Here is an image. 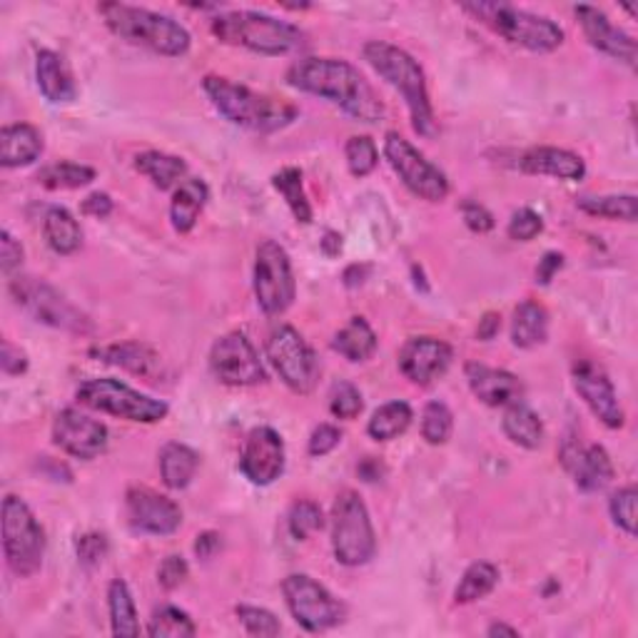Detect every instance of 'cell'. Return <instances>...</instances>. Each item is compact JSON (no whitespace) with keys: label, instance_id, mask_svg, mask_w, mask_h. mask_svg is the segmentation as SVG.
Segmentation results:
<instances>
[{"label":"cell","instance_id":"e0dca14e","mask_svg":"<svg viewBox=\"0 0 638 638\" xmlns=\"http://www.w3.org/2000/svg\"><path fill=\"white\" fill-rule=\"evenodd\" d=\"M125 512L133 531L152 533V537H170L183 524L180 506L170 496L148 487H133L127 491Z\"/></svg>","mask_w":638,"mask_h":638},{"label":"cell","instance_id":"836d02e7","mask_svg":"<svg viewBox=\"0 0 638 638\" xmlns=\"http://www.w3.org/2000/svg\"><path fill=\"white\" fill-rule=\"evenodd\" d=\"M332 349L349 361H367L377 352V334L365 317H352L334 334Z\"/></svg>","mask_w":638,"mask_h":638},{"label":"cell","instance_id":"91938a15","mask_svg":"<svg viewBox=\"0 0 638 638\" xmlns=\"http://www.w3.org/2000/svg\"><path fill=\"white\" fill-rule=\"evenodd\" d=\"M499 330H502V315L496 312H487L484 317L479 319V327H477V338L481 342H491L499 334Z\"/></svg>","mask_w":638,"mask_h":638},{"label":"cell","instance_id":"8d00e7d4","mask_svg":"<svg viewBox=\"0 0 638 638\" xmlns=\"http://www.w3.org/2000/svg\"><path fill=\"white\" fill-rule=\"evenodd\" d=\"M272 187L282 195V200L287 203L297 222H302V225L312 222V205L307 200L305 180H302L299 168H282L280 172H274Z\"/></svg>","mask_w":638,"mask_h":638},{"label":"cell","instance_id":"7c38bea8","mask_svg":"<svg viewBox=\"0 0 638 638\" xmlns=\"http://www.w3.org/2000/svg\"><path fill=\"white\" fill-rule=\"evenodd\" d=\"M282 593L292 618L309 634L330 631L347 616L344 603L307 574H290L282 581Z\"/></svg>","mask_w":638,"mask_h":638},{"label":"cell","instance_id":"4316f807","mask_svg":"<svg viewBox=\"0 0 638 638\" xmlns=\"http://www.w3.org/2000/svg\"><path fill=\"white\" fill-rule=\"evenodd\" d=\"M38 88L50 102H73L77 98L75 77L68 68L65 58L53 50H40L36 58Z\"/></svg>","mask_w":638,"mask_h":638},{"label":"cell","instance_id":"6f0895ef","mask_svg":"<svg viewBox=\"0 0 638 638\" xmlns=\"http://www.w3.org/2000/svg\"><path fill=\"white\" fill-rule=\"evenodd\" d=\"M562 267H564V255L562 253H547L537 265V282L539 284H551V280L556 278Z\"/></svg>","mask_w":638,"mask_h":638},{"label":"cell","instance_id":"f35d334b","mask_svg":"<svg viewBox=\"0 0 638 638\" xmlns=\"http://www.w3.org/2000/svg\"><path fill=\"white\" fill-rule=\"evenodd\" d=\"M576 207L593 218L636 222V195H584Z\"/></svg>","mask_w":638,"mask_h":638},{"label":"cell","instance_id":"f6af8a7d","mask_svg":"<svg viewBox=\"0 0 638 638\" xmlns=\"http://www.w3.org/2000/svg\"><path fill=\"white\" fill-rule=\"evenodd\" d=\"M235 614L240 618V624L245 626V631L249 636H262V638H272L280 636L282 624L280 618L272 614V611L260 609V606H247V603H240L235 609Z\"/></svg>","mask_w":638,"mask_h":638},{"label":"cell","instance_id":"277c9868","mask_svg":"<svg viewBox=\"0 0 638 638\" xmlns=\"http://www.w3.org/2000/svg\"><path fill=\"white\" fill-rule=\"evenodd\" d=\"M212 36L225 46L245 48L260 56H287L302 50L307 33L297 25L257 11H230L212 19Z\"/></svg>","mask_w":638,"mask_h":638},{"label":"cell","instance_id":"11a10c76","mask_svg":"<svg viewBox=\"0 0 638 638\" xmlns=\"http://www.w3.org/2000/svg\"><path fill=\"white\" fill-rule=\"evenodd\" d=\"M0 367L8 377H19L28 372V355L11 342H3V355H0Z\"/></svg>","mask_w":638,"mask_h":638},{"label":"cell","instance_id":"8fae6325","mask_svg":"<svg viewBox=\"0 0 638 638\" xmlns=\"http://www.w3.org/2000/svg\"><path fill=\"white\" fill-rule=\"evenodd\" d=\"M265 352L274 372L295 394H312L319 382V359L307 340L290 324H280L270 332Z\"/></svg>","mask_w":638,"mask_h":638},{"label":"cell","instance_id":"94428289","mask_svg":"<svg viewBox=\"0 0 638 638\" xmlns=\"http://www.w3.org/2000/svg\"><path fill=\"white\" fill-rule=\"evenodd\" d=\"M357 471L365 481H379V477H382V464H379L375 456H367V459L357 467Z\"/></svg>","mask_w":638,"mask_h":638},{"label":"cell","instance_id":"bcb514c9","mask_svg":"<svg viewBox=\"0 0 638 638\" xmlns=\"http://www.w3.org/2000/svg\"><path fill=\"white\" fill-rule=\"evenodd\" d=\"M361 409H365V400H361V392L352 382H344L340 379L338 384H332L330 390V412L338 419H357Z\"/></svg>","mask_w":638,"mask_h":638},{"label":"cell","instance_id":"3957f363","mask_svg":"<svg viewBox=\"0 0 638 638\" xmlns=\"http://www.w3.org/2000/svg\"><path fill=\"white\" fill-rule=\"evenodd\" d=\"M361 56L375 68L377 75H382L407 102L414 133H419L421 137H434L439 131L434 108L432 100H429L425 71H421L417 60L404 48H396L384 40H369L361 48Z\"/></svg>","mask_w":638,"mask_h":638},{"label":"cell","instance_id":"db71d44e","mask_svg":"<svg viewBox=\"0 0 638 638\" xmlns=\"http://www.w3.org/2000/svg\"><path fill=\"white\" fill-rule=\"evenodd\" d=\"M23 265V247L11 232H0V267L5 274H13Z\"/></svg>","mask_w":638,"mask_h":638},{"label":"cell","instance_id":"ab89813d","mask_svg":"<svg viewBox=\"0 0 638 638\" xmlns=\"http://www.w3.org/2000/svg\"><path fill=\"white\" fill-rule=\"evenodd\" d=\"M95 170L81 162H56L38 172V183L48 189H77L90 185Z\"/></svg>","mask_w":638,"mask_h":638},{"label":"cell","instance_id":"ffe728a7","mask_svg":"<svg viewBox=\"0 0 638 638\" xmlns=\"http://www.w3.org/2000/svg\"><path fill=\"white\" fill-rule=\"evenodd\" d=\"M454 352L437 338H412L400 352V369L412 384L429 387L452 367Z\"/></svg>","mask_w":638,"mask_h":638},{"label":"cell","instance_id":"d6986e66","mask_svg":"<svg viewBox=\"0 0 638 638\" xmlns=\"http://www.w3.org/2000/svg\"><path fill=\"white\" fill-rule=\"evenodd\" d=\"M240 471L255 487H270L284 471V442L272 427H255L247 434L243 454H240Z\"/></svg>","mask_w":638,"mask_h":638},{"label":"cell","instance_id":"7bdbcfd3","mask_svg":"<svg viewBox=\"0 0 638 638\" xmlns=\"http://www.w3.org/2000/svg\"><path fill=\"white\" fill-rule=\"evenodd\" d=\"M344 158H347V168L355 177L372 175L379 165V150L372 137L355 135L344 145Z\"/></svg>","mask_w":638,"mask_h":638},{"label":"cell","instance_id":"d590c367","mask_svg":"<svg viewBox=\"0 0 638 638\" xmlns=\"http://www.w3.org/2000/svg\"><path fill=\"white\" fill-rule=\"evenodd\" d=\"M108 611L110 624H113L115 636H137L140 624H137V611L131 593V586L123 579H115L108 586Z\"/></svg>","mask_w":638,"mask_h":638},{"label":"cell","instance_id":"f907efd6","mask_svg":"<svg viewBox=\"0 0 638 638\" xmlns=\"http://www.w3.org/2000/svg\"><path fill=\"white\" fill-rule=\"evenodd\" d=\"M187 574H189V566H187L185 559L177 556V554H172L158 568V584L165 591H175L177 586L185 584Z\"/></svg>","mask_w":638,"mask_h":638},{"label":"cell","instance_id":"7a4b0ae2","mask_svg":"<svg viewBox=\"0 0 638 638\" xmlns=\"http://www.w3.org/2000/svg\"><path fill=\"white\" fill-rule=\"evenodd\" d=\"M203 90L222 118L253 133H278L295 123L299 113L287 100L255 93L247 85H237L220 75H207L203 81Z\"/></svg>","mask_w":638,"mask_h":638},{"label":"cell","instance_id":"2e32d148","mask_svg":"<svg viewBox=\"0 0 638 638\" xmlns=\"http://www.w3.org/2000/svg\"><path fill=\"white\" fill-rule=\"evenodd\" d=\"M574 375V387L579 392L586 407L591 409L593 417H597L603 427L609 429H621L626 421L624 407H621L618 394L611 384L606 369L597 365L593 359H579L572 369Z\"/></svg>","mask_w":638,"mask_h":638},{"label":"cell","instance_id":"c3c4849f","mask_svg":"<svg viewBox=\"0 0 638 638\" xmlns=\"http://www.w3.org/2000/svg\"><path fill=\"white\" fill-rule=\"evenodd\" d=\"M541 232H544V220H541V214L533 212L531 207L516 210L506 228V235L516 240V243H531V240H537L541 235Z\"/></svg>","mask_w":638,"mask_h":638},{"label":"cell","instance_id":"74e56055","mask_svg":"<svg viewBox=\"0 0 638 638\" xmlns=\"http://www.w3.org/2000/svg\"><path fill=\"white\" fill-rule=\"evenodd\" d=\"M499 584V568L489 562H474L462 574L459 586L454 589V603H474L489 597Z\"/></svg>","mask_w":638,"mask_h":638},{"label":"cell","instance_id":"681fc988","mask_svg":"<svg viewBox=\"0 0 638 638\" xmlns=\"http://www.w3.org/2000/svg\"><path fill=\"white\" fill-rule=\"evenodd\" d=\"M77 551V562H81L85 568H95L98 564H102V559L108 556L110 544H108V537L106 533H83L81 539H77L75 544Z\"/></svg>","mask_w":638,"mask_h":638},{"label":"cell","instance_id":"603a6c76","mask_svg":"<svg viewBox=\"0 0 638 638\" xmlns=\"http://www.w3.org/2000/svg\"><path fill=\"white\" fill-rule=\"evenodd\" d=\"M464 375H467L471 394L477 396L481 404H487V407H508V404L522 402V379L506 372V369L487 367L481 365V361H469V365L464 367Z\"/></svg>","mask_w":638,"mask_h":638},{"label":"cell","instance_id":"83f0119b","mask_svg":"<svg viewBox=\"0 0 638 638\" xmlns=\"http://www.w3.org/2000/svg\"><path fill=\"white\" fill-rule=\"evenodd\" d=\"M207 200H210V187H207L205 180H183L170 203V222L175 232L187 235V232L197 225V220H200Z\"/></svg>","mask_w":638,"mask_h":638},{"label":"cell","instance_id":"1f68e13d","mask_svg":"<svg viewBox=\"0 0 638 638\" xmlns=\"http://www.w3.org/2000/svg\"><path fill=\"white\" fill-rule=\"evenodd\" d=\"M42 235L56 255H73L83 245V230L65 207H50L42 220Z\"/></svg>","mask_w":638,"mask_h":638},{"label":"cell","instance_id":"b9f144b4","mask_svg":"<svg viewBox=\"0 0 638 638\" xmlns=\"http://www.w3.org/2000/svg\"><path fill=\"white\" fill-rule=\"evenodd\" d=\"M454 432V414L444 402H429L425 412H421V437L427 444L439 446L450 442Z\"/></svg>","mask_w":638,"mask_h":638},{"label":"cell","instance_id":"f5cc1de1","mask_svg":"<svg viewBox=\"0 0 638 638\" xmlns=\"http://www.w3.org/2000/svg\"><path fill=\"white\" fill-rule=\"evenodd\" d=\"M462 218H464V225H467L471 232H477V235H487V232H491L496 225L494 214H491L484 205L474 200L462 203Z\"/></svg>","mask_w":638,"mask_h":638},{"label":"cell","instance_id":"8992f818","mask_svg":"<svg viewBox=\"0 0 638 638\" xmlns=\"http://www.w3.org/2000/svg\"><path fill=\"white\" fill-rule=\"evenodd\" d=\"M462 11L469 13L474 21L484 23L499 38L512 42V46L531 50V53H554L566 40V33L559 23L547 19V15L529 13L508 3L477 0V3H464Z\"/></svg>","mask_w":638,"mask_h":638},{"label":"cell","instance_id":"e575fe53","mask_svg":"<svg viewBox=\"0 0 638 638\" xmlns=\"http://www.w3.org/2000/svg\"><path fill=\"white\" fill-rule=\"evenodd\" d=\"M414 419V412L407 402L394 400L379 407L367 425V434L377 442H392V439L407 432Z\"/></svg>","mask_w":638,"mask_h":638},{"label":"cell","instance_id":"5b68a950","mask_svg":"<svg viewBox=\"0 0 638 638\" xmlns=\"http://www.w3.org/2000/svg\"><path fill=\"white\" fill-rule=\"evenodd\" d=\"M102 21L120 40L133 42V46L150 48L155 53L180 58L189 50V33L185 25H180L170 15L148 11L127 3H102L98 5Z\"/></svg>","mask_w":638,"mask_h":638},{"label":"cell","instance_id":"52a82bcc","mask_svg":"<svg viewBox=\"0 0 638 638\" xmlns=\"http://www.w3.org/2000/svg\"><path fill=\"white\" fill-rule=\"evenodd\" d=\"M332 551L342 566H365L377 554L375 526L357 491L344 489L332 504Z\"/></svg>","mask_w":638,"mask_h":638},{"label":"cell","instance_id":"9a60e30c","mask_svg":"<svg viewBox=\"0 0 638 638\" xmlns=\"http://www.w3.org/2000/svg\"><path fill=\"white\" fill-rule=\"evenodd\" d=\"M210 372L228 387H255L267 379L260 355L245 332H230L212 344Z\"/></svg>","mask_w":638,"mask_h":638},{"label":"cell","instance_id":"5bb4252c","mask_svg":"<svg viewBox=\"0 0 638 638\" xmlns=\"http://www.w3.org/2000/svg\"><path fill=\"white\" fill-rule=\"evenodd\" d=\"M384 158L390 160L392 170L400 175L404 187L412 195L427 203H442L450 195V180L432 160H427L409 140L400 133H387L384 137Z\"/></svg>","mask_w":638,"mask_h":638},{"label":"cell","instance_id":"4fadbf2b","mask_svg":"<svg viewBox=\"0 0 638 638\" xmlns=\"http://www.w3.org/2000/svg\"><path fill=\"white\" fill-rule=\"evenodd\" d=\"M297 295L295 272L287 249L274 240H265L255 255V297L265 315L287 312Z\"/></svg>","mask_w":638,"mask_h":638},{"label":"cell","instance_id":"ba28073f","mask_svg":"<svg viewBox=\"0 0 638 638\" xmlns=\"http://www.w3.org/2000/svg\"><path fill=\"white\" fill-rule=\"evenodd\" d=\"M3 554L8 568L21 579L36 576L46 556V531L21 496L3 499Z\"/></svg>","mask_w":638,"mask_h":638},{"label":"cell","instance_id":"ac0fdd59","mask_svg":"<svg viewBox=\"0 0 638 638\" xmlns=\"http://www.w3.org/2000/svg\"><path fill=\"white\" fill-rule=\"evenodd\" d=\"M53 442L75 459L90 462L108 450V427L77 409H63L53 421Z\"/></svg>","mask_w":638,"mask_h":638},{"label":"cell","instance_id":"be15d7a7","mask_svg":"<svg viewBox=\"0 0 638 638\" xmlns=\"http://www.w3.org/2000/svg\"><path fill=\"white\" fill-rule=\"evenodd\" d=\"M487 636H508V638H516V636H519V631H516L514 626H506V624H502V621H496V624H491L487 628Z\"/></svg>","mask_w":638,"mask_h":638},{"label":"cell","instance_id":"d6a6232c","mask_svg":"<svg viewBox=\"0 0 638 638\" xmlns=\"http://www.w3.org/2000/svg\"><path fill=\"white\" fill-rule=\"evenodd\" d=\"M135 170L148 177L158 189H170L183 183V177L187 175V162L183 158H177V155L148 150L137 155Z\"/></svg>","mask_w":638,"mask_h":638},{"label":"cell","instance_id":"cb8c5ba5","mask_svg":"<svg viewBox=\"0 0 638 638\" xmlns=\"http://www.w3.org/2000/svg\"><path fill=\"white\" fill-rule=\"evenodd\" d=\"M93 357H98L106 365H113L125 369V372L145 377L155 382L162 375V357L155 352L150 344L143 342H120V344H108V347H98L90 352Z\"/></svg>","mask_w":638,"mask_h":638},{"label":"cell","instance_id":"7402d4cb","mask_svg":"<svg viewBox=\"0 0 638 638\" xmlns=\"http://www.w3.org/2000/svg\"><path fill=\"white\" fill-rule=\"evenodd\" d=\"M562 464L572 474L576 487L581 491H599L614 479V464L609 452L599 444L581 446L574 439H568L562 450Z\"/></svg>","mask_w":638,"mask_h":638},{"label":"cell","instance_id":"ee69618b","mask_svg":"<svg viewBox=\"0 0 638 638\" xmlns=\"http://www.w3.org/2000/svg\"><path fill=\"white\" fill-rule=\"evenodd\" d=\"M287 526H290L292 537H295L297 541H305V539L312 537V533L324 529L322 508H319V504L309 502V499H302V502L292 504L290 516H287Z\"/></svg>","mask_w":638,"mask_h":638},{"label":"cell","instance_id":"7dc6e473","mask_svg":"<svg viewBox=\"0 0 638 638\" xmlns=\"http://www.w3.org/2000/svg\"><path fill=\"white\" fill-rule=\"evenodd\" d=\"M609 512L621 531H626L628 537H636V487L618 489L609 499Z\"/></svg>","mask_w":638,"mask_h":638},{"label":"cell","instance_id":"f546056e","mask_svg":"<svg viewBox=\"0 0 638 638\" xmlns=\"http://www.w3.org/2000/svg\"><path fill=\"white\" fill-rule=\"evenodd\" d=\"M197 467H200V456H197L189 446L180 442H170L162 446L160 452V477L162 484L168 489H185L193 484Z\"/></svg>","mask_w":638,"mask_h":638},{"label":"cell","instance_id":"30bf717a","mask_svg":"<svg viewBox=\"0 0 638 638\" xmlns=\"http://www.w3.org/2000/svg\"><path fill=\"white\" fill-rule=\"evenodd\" d=\"M77 402L88 409L113 414V417L127 421H140V425H158L170 412L162 400L135 392L133 387L118 382V379H88L77 390Z\"/></svg>","mask_w":638,"mask_h":638},{"label":"cell","instance_id":"484cf974","mask_svg":"<svg viewBox=\"0 0 638 638\" xmlns=\"http://www.w3.org/2000/svg\"><path fill=\"white\" fill-rule=\"evenodd\" d=\"M42 155V135L38 127L28 123L5 125L0 131V165L3 168H25L33 165Z\"/></svg>","mask_w":638,"mask_h":638},{"label":"cell","instance_id":"6125c7cd","mask_svg":"<svg viewBox=\"0 0 638 638\" xmlns=\"http://www.w3.org/2000/svg\"><path fill=\"white\" fill-rule=\"evenodd\" d=\"M319 245H322V253L327 257H338L342 253V235H340V232L327 230L324 237H322V243H319Z\"/></svg>","mask_w":638,"mask_h":638},{"label":"cell","instance_id":"680465c9","mask_svg":"<svg viewBox=\"0 0 638 638\" xmlns=\"http://www.w3.org/2000/svg\"><path fill=\"white\" fill-rule=\"evenodd\" d=\"M220 547H222V537H220V533L205 531L195 541V554L200 556V559H205V562H207V559H212L214 554H218Z\"/></svg>","mask_w":638,"mask_h":638},{"label":"cell","instance_id":"6da1fadb","mask_svg":"<svg viewBox=\"0 0 638 638\" xmlns=\"http://www.w3.org/2000/svg\"><path fill=\"white\" fill-rule=\"evenodd\" d=\"M290 88L317 95L342 108L359 123H379L384 118V102L349 60L342 58H299L284 75Z\"/></svg>","mask_w":638,"mask_h":638},{"label":"cell","instance_id":"f1b7e54d","mask_svg":"<svg viewBox=\"0 0 638 638\" xmlns=\"http://www.w3.org/2000/svg\"><path fill=\"white\" fill-rule=\"evenodd\" d=\"M549 338V312L544 305L533 299H524L514 309L512 319V342L519 349H533Z\"/></svg>","mask_w":638,"mask_h":638},{"label":"cell","instance_id":"9c48e42d","mask_svg":"<svg viewBox=\"0 0 638 638\" xmlns=\"http://www.w3.org/2000/svg\"><path fill=\"white\" fill-rule=\"evenodd\" d=\"M11 297L25 315H30L36 322L53 327V330L68 334H93V322L88 315H83L71 299L38 278H15L11 282Z\"/></svg>","mask_w":638,"mask_h":638},{"label":"cell","instance_id":"60d3db41","mask_svg":"<svg viewBox=\"0 0 638 638\" xmlns=\"http://www.w3.org/2000/svg\"><path fill=\"white\" fill-rule=\"evenodd\" d=\"M148 634L152 638H189L197 634L195 621L177 606H160L152 611Z\"/></svg>","mask_w":638,"mask_h":638},{"label":"cell","instance_id":"44dd1931","mask_svg":"<svg viewBox=\"0 0 638 638\" xmlns=\"http://www.w3.org/2000/svg\"><path fill=\"white\" fill-rule=\"evenodd\" d=\"M574 13L581 23L586 40H589L593 48L606 53L609 58L621 60V63H626L628 68L636 65V40L628 36V33L616 28V25L609 21L606 13L593 5H576Z\"/></svg>","mask_w":638,"mask_h":638},{"label":"cell","instance_id":"4dcf8cb0","mask_svg":"<svg viewBox=\"0 0 638 638\" xmlns=\"http://www.w3.org/2000/svg\"><path fill=\"white\" fill-rule=\"evenodd\" d=\"M502 429L508 437V442L522 446V450H539L541 442H544V425H541L539 414L522 402L508 404L502 419Z\"/></svg>","mask_w":638,"mask_h":638},{"label":"cell","instance_id":"d4e9b609","mask_svg":"<svg viewBox=\"0 0 638 638\" xmlns=\"http://www.w3.org/2000/svg\"><path fill=\"white\" fill-rule=\"evenodd\" d=\"M519 165L526 175H547L568 180V183H576V180L586 175V162L579 155L564 148H547V145L526 150Z\"/></svg>","mask_w":638,"mask_h":638},{"label":"cell","instance_id":"816d5d0a","mask_svg":"<svg viewBox=\"0 0 638 638\" xmlns=\"http://www.w3.org/2000/svg\"><path fill=\"white\" fill-rule=\"evenodd\" d=\"M340 442H342L340 427L319 425V427H315L312 437H309L307 452H309V456H327L330 452L338 450Z\"/></svg>","mask_w":638,"mask_h":638},{"label":"cell","instance_id":"9f6ffc18","mask_svg":"<svg viewBox=\"0 0 638 638\" xmlns=\"http://www.w3.org/2000/svg\"><path fill=\"white\" fill-rule=\"evenodd\" d=\"M83 214H88V218H108L110 212H113V197H110L108 193H90L88 197H85L83 205H81Z\"/></svg>","mask_w":638,"mask_h":638}]
</instances>
